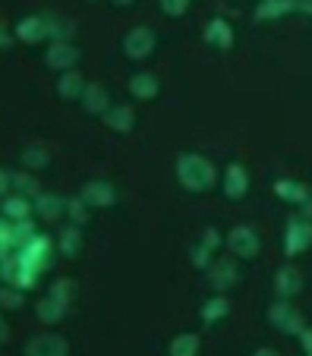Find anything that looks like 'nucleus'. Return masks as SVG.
<instances>
[{"label":"nucleus","instance_id":"f257e3e1","mask_svg":"<svg viewBox=\"0 0 312 356\" xmlns=\"http://www.w3.org/2000/svg\"><path fill=\"white\" fill-rule=\"evenodd\" d=\"M51 249H54V240L48 234H38L35 240H28L26 246L16 252V277L13 287L19 290H32L38 275L44 268H51Z\"/></svg>","mask_w":312,"mask_h":356},{"label":"nucleus","instance_id":"f03ea898","mask_svg":"<svg viewBox=\"0 0 312 356\" xmlns=\"http://www.w3.org/2000/svg\"><path fill=\"white\" fill-rule=\"evenodd\" d=\"M176 180L186 193H208L215 189L217 183V170L215 164L208 161L205 155H196V152H183V155L176 158Z\"/></svg>","mask_w":312,"mask_h":356},{"label":"nucleus","instance_id":"7ed1b4c3","mask_svg":"<svg viewBox=\"0 0 312 356\" xmlns=\"http://www.w3.org/2000/svg\"><path fill=\"white\" fill-rule=\"evenodd\" d=\"M69 300H73V281H69V277H60V281H54L48 287V293L41 296V302L35 306V316H38V322L60 325L63 318H67Z\"/></svg>","mask_w":312,"mask_h":356},{"label":"nucleus","instance_id":"20e7f679","mask_svg":"<svg viewBox=\"0 0 312 356\" xmlns=\"http://www.w3.org/2000/svg\"><path fill=\"white\" fill-rule=\"evenodd\" d=\"M268 325L284 337H299L306 328V318L290 300H274L268 306Z\"/></svg>","mask_w":312,"mask_h":356},{"label":"nucleus","instance_id":"39448f33","mask_svg":"<svg viewBox=\"0 0 312 356\" xmlns=\"http://www.w3.org/2000/svg\"><path fill=\"white\" fill-rule=\"evenodd\" d=\"M38 236V227H35L32 218H22V221H7L0 224V249H3V256H16L28 240Z\"/></svg>","mask_w":312,"mask_h":356},{"label":"nucleus","instance_id":"423d86ee","mask_svg":"<svg viewBox=\"0 0 312 356\" xmlns=\"http://www.w3.org/2000/svg\"><path fill=\"white\" fill-rule=\"evenodd\" d=\"M224 243H227V249H231V256L243 259V262H252V259H258V252H262V236H258V230L252 227V224H237V227H231Z\"/></svg>","mask_w":312,"mask_h":356},{"label":"nucleus","instance_id":"0eeeda50","mask_svg":"<svg viewBox=\"0 0 312 356\" xmlns=\"http://www.w3.org/2000/svg\"><path fill=\"white\" fill-rule=\"evenodd\" d=\"M155 47H158V35H155V29H149V26H133L123 35V54L136 63L149 60V57L155 54Z\"/></svg>","mask_w":312,"mask_h":356},{"label":"nucleus","instance_id":"6e6552de","mask_svg":"<svg viewBox=\"0 0 312 356\" xmlns=\"http://www.w3.org/2000/svg\"><path fill=\"white\" fill-rule=\"evenodd\" d=\"M312 249V221L306 215H297L287 221V230H284V256L293 259L299 252Z\"/></svg>","mask_w":312,"mask_h":356},{"label":"nucleus","instance_id":"1a4fd4ad","mask_svg":"<svg viewBox=\"0 0 312 356\" xmlns=\"http://www.w3.org/2000/svg\"><path fill=\"white\" fill-rule=\"evenodd\" d=\"M205 277H208V284H211V290H215V293H227L231 287H237V284H240L237 256H233V259H215V262L208 265V271H205Z\"/></svg>","mask_w":312,"mask_h":356},{"label":"nucleus","instance_id":"9d476101","mask_svg":"<svg viewBox=\"0 0 312 356\" xmlns=\"http://www.w3.org/2000/svg\"><path fill=\"white\" fill-rule=\"evenodd\" d=\"M79 47L73 41H51L48 51H44V63L48 70H57V73H67V70H76L79 63Z\"/></svg>","mask_w":312,"mask_h":356},{"label":"nucleus","instance_id":"9b49d317","mask_svg":"<svg viewBox=\"0 0 312 356\" xmlns=\"http://www.w3.org/2000/svg\"><path fill=\"white\" fill-rule=\"evenodd\" d=\"M22 353L26 356H67L69 353V341L60 334H35L26 341V347H22Z\"/></svg>","mask_w":312,"mask_h":356},{"label":"nucleus","instance_id":"f8f14e48","mask_svg":"<svg viewBox=\"0 0 312 356\" xmlns=\"http://www.w3.org/2000/svg\"><path fill=\"white\" fill-rule=\"evenodd\" d=\"M79 195L92 205V209H114L117 205V189H114V183L110 180H88V183H82V189H79Z\"/></svg>","mask_w":312,"mask_h":356},{"label":"nucleus","instance_id":"ddd939ff","mask_svg":"<svg viewBox=\"0 0 312 356\" xmlns=\"http://www.w3.org/2000/svg\"><path fill=\"white\" fill-rule=\"evenodd\" d=\"M79 104L88 117H104L110 108H114V98H110V92L101 86V82H88L82 98H79Z\"/></svg>","mask_w":312,"mask_h":356},{"label":"nucleus","instance_id":"4468645a","mask_svg":"<svg viewBox=\"0 0 312 356\" xmlns=\"http://www.w3.org/2000/svg\"><path fill=\"white\" fill-rule=\"evenodd\" d=\"M221 189H224V195H227V199H233V202L246 199V193H249V170H246L243 164L231 161V164L224 168V180H221Z\"/></svg>","mask_w":312,"mask_h":356},{"label":"nucleus","instance_id":"2eb2a0df","mask_svg":"<svg viewBox=\"0 0 312 356\" xmlns=\"http://www.w3.org/2000/svg\"><path fill=\"white\" fill-rule=\"evenodd\" d=\"M16 38L22 41V44H38L41 38H48V16L44 13H28L22 16L19 22H16Z\"/></svg>","mask_w":312,"mask_h":356},{"label":"nucleus","instance_id":"dca6fc26","mask_svg":"<svg viewBox=\"0 0 312 356\" xmlns=\"http://www.w3.org/2000/svg\"><path fill=\"white\" fill-rule=\"evenodd\" d=\"M67 202L63 195L57 193H38L35 195V215L41 218V221H60L63 215H67Z\"/></svg>","mask_w":312,"mask_h":356},{"label":"nucleus","instance_id":"f3484780","mask_svg":"<svg viewBox=\"0 0 312 356\" xmlns=\"http://www.w3.org/2000/svg\"><path fill=\"white\" fill-rule=\"evenodd\" d=\"M205 41H208L211 47H217V51H231L233 47V26L224 19V16H215V19H208V26H205Z\"/></svg>","mask_w":312,"mask_h":356},{"label":"nucleus","instance_id":"a211bd4d","mask_svg":"<svg viewBox=\"0 0 312 356\" xmlns=\"http://www.w3.org/2000/svg\"><path fill=\"white\" fill-rule=\"evenodd\" d=\"M3 218L7 221H22V218H32L35 215V199L26 193H10L3 195V205H0Z\"/></svg>","mask_w":312,"mask_h":356},{"label":"nucleus","instance_id":"6ab92c4d","mask_svg":"<svg viewBox=\"0 0 312 356\" xmlns=\"http://www.w3.org/2000/svg\"><path fill=\"white\" fill-rule=\"evenodd\" d=\"M299 10V0H258L256 3V19L258 22H272V19H284V16H290V13H297Z\"/></svg>","mask_w":312,"mask_h":356},{"label":"nucleus","instance_id":"aec40b11","mask_svg":"<svg viewBox=\"0 0 312 356\" xmlns=\"http://www.w3.org/2000/svg\"><path fill=\"white\" fill-rule=\"evenodd\" d=\"M158 92H161V82H158L155 73H133L129 76V95L136 101H155Z\"/></svg>","mask_w":312,"mask_h":356},{"label":"nucleus","instance_id":"412c9836","mask_svg":"<svg viewBox=\"0 0 312 356\" xmlns=\"http://www.w3.org/2000/svg\"><path fill=\"white\" fill-rule=\"evenodd\" d=\"M299 290H303V277H299V271L293 268V265L278 268V275H274V293H278V300H293Z\"/></svg>","mask_w":312,"mask_h":356},{"label":"nucleus","instance_id":"4be33fe9","mask_svg":"<svg viewBox=\"0 0 312 356\" xmlns=\"http://www.w3.org/2000/svg\"><path fill=\"white\" fill-rule=\"evenodd\" d=\"M101 120H104V127H108V129L126 136V133H133V127H136V111L129 108V104H114V108H110Z\"/></svg>","mask_w":312,"mask_h":356},{"label":"nucleus","instance_id":"5701e85b","mask_svg":"<svg viewBox=\"0 0 312 356\" xmlns=\"http://www.w3.org/2000/svg\"><path fill=\"white\" fill-rule=\"evenodd\" d=\"M274 195L281 202H287V205H306L312 193L299 180H274Z\"/></svg>","mask_w":312,"mask_h":356},{"label":"nucleus","instance_id":"b1692460","mask_svg":"<svg viewBox=\"0 0 312 356\" xmlns=\"http://www.w3.org/2000/svg\"><path fill=\"white\" fill-rule=\"evenodd\" d=\"M85 86L88 82L82 79L79 70H67V73H60V79H57V95H60L63 101H79Z\"/></svg>","mask_w":312,"mask_h":356},{"label":"nucleus","instance_id":"393cba45","mask_svg":"<svg viewBox=\"0 0 312 356\" xmlns=\"http://www.w3.org/2000/svg\"><path fill=\"white\" fill-rule=\"evenodd\" d=\"M199 316H202V322H205V325H215V322H221V318H227V316H231V300H227L224 293H215V296H208V300L202 302V309H199Z\"/></svg>","mask_w":312,"mask_h":356},{"label":"nucleus","instance_id":"a878e982","mask_svg":"<svg viewBox=\"0 0 312 356\" xmlns=\"http://www.w3.org/2000/svg\"><path fill=\"white\" fill-rule=\"evenodd\" d=\"M199 347H202V337H199L196 331H180V334L170 337L167 353L170 356H196Z\"/></svg>","mask_w":312,"mask_h":356},{"label":"nucleus","instance_id":"bb28decb","mask_svg":"<svg viewBox=\"0 0 312 356\" xmlns=\"http://www.w3.org/2000/svg\"><path fill=\"white\" fill-rule=\"evenodd\" d=\"M57 243H60V252H63L67 259H79V252H82V224H73V221H69L67 227L60 230Z\"/></svg>","mask_w":312,"mask_h":356},{"label":"nucleus","instance_id":"cd10ccee","mask_svg":"<svg viewBox=\"0 0 312 356\" xmlns=\"http://www.w3.org/2000/svg\"><path fill=\"white\" fill-rule=\"evenodd\" d=\"M48 16V38L51 41H69L73 38V22L69 19H60V16H51V13H44Z\"/></svg>","mask_w":312,"mask_h":356},{"label":"nucleus","instance_id":"c85d7f7f","mask_svg":"<svg viewBox=\"0 0 312 356\" xmlns=\"http://www.w3.org/2000/svg\"><path fill=\"white\" fill-rule=\"evenodd\" d=\"M88 215H92V205H88L82 195H76V199L67 202V218H69L73 224H85Z\"/></svg>","mask_w":312,"mask_h":356},{"label":"nucleus","instance_id":"c756f323","mask_svg":"<svg viewBox=\"0 0 312 356\" xmlns=\"http://www.w3.org/2000/svg\"><path fill=\"white\" fill-rule=\"evenodd\" d=\"M19 161L26 164V168H32V170H41V168H48V164H51V155L44 152V148L32 145V148H26V152H22Z\"/></svg>","mask_w":312,"mask_h":356},{"label":"nucleus","instance_id":"7c9ffc66","mask_svg":"<svg viewBox=\"0 0 312 356\" xmlns=\"http://www.w3.org/2000/svg\"><path fill=\"white\" fill-rule=\"evenodd\" d=\"M190 259H192V265H196L199 271H208V265L215 262V249L211 246H205V243H196V246L190 249Z\"/></svg>","mask_w":312,"mask_h":356},{"label":"nucleus","instance_id":"2f4dec72","mask_svg":"<svg viewBox=\"0 0 312 356\" xmlns=\"http://www.w3.org/2000/svg\"><path fill=\"white\" fill-rule=\"evenodd\" d=\"M0 302H3V309H7V312L22 309V306H26V300H22L19 287H13V284H3V290H0Z\"/></svg>","mask_w":312,"mask_h":356},{"label":"nucleus","instance_id":"473e14b6","mask_svg":"<svg viewBox=\"0 0 312 356\" xmlns=\"http://www.w3.org/2000/svg\"><path fill=\"white\" fill-rule=\"evenodd\" d=\"M190 3H192V0H158L161 13H164V16H170V19H180V16H186Z\"/></svg>","mask_w":312,"mask_h":356},{"label":"nucleus","instance_id":"72a5a7b5","mask_svg":"<svg viewBox=\"0 0 312 356\" xmlns=\"http://www.w3.org/2000/svg\"><path fill=\"white\" fill-rule=\"evenodd\" d=\"M202 243H205V246H211V249H215V252H217V249H221V243H224V240H221V234H217L215 227H205V230H202Z\"/></svg>","mask_w":312,"mask_h":356},{"label":"nucleus","instance_id":"f704fd0d","mask_svg":"<svg viewBox=\"0 0 312 356\" xmlns=\"http://www.w3.org/2000/svg\"><path fill=\"white\" fill-rule=\"evenodd\" d=\"M297 341H299V347H303V353L312 356V328H303V334H299Z\"/></svg>","mask_w":312,"mask_h":356},{"label":"nucleus","instance_id":"c9c22d12","mask_svg":"<svg viewBox=\"0 0 312 356\" xmlns=\"http://www.w3.org/2000/svg\"><path fill=\"white\" fill-rule=\"evenodd\" d=\"M13 44V35H10V29H3V47Z\"/></svg>","mask_w":312,"mask_h":356},{"label":"nucleus","instance_id":"e433bc0d","mask_svg":"<svg viewBox=\"0 0 312 356\" xmlns=\"http://www.w3.org/2000/svg\"><path fill=\"white\" fill-rule=\"evenodd\" d=\"M303 215H306V218H312V195H309V202L303 205Z\"/></svg>","mask_w":312,"mask_h":356},{"label":"nucleus","instance_id":"4c0bfd02","mask_svg":"<svg viewBox=\"0 0 312 356\" xmlns=\"http://www.w3.org/2000/svg\"><path fill=\"white\" fill-rule=\"evenodd\" d=\"M299 10H303V13H309V16H312V0H306V3H299Z\"/></svg>","mask_w":312,"mask_h":356},{"label":"nucleus","instance_id":"58836bf2","mask_svg":"<svg viewBox=\"0 0 312 356\" xmlns=\"http://www.w3.org/2000/svg\"><path fill=\"white\" fill-rule=\"evenodd\" d=\"M133 0H114V7H129Z\"/></svg>","mask_w":312,"mask_h":356},{"label":"nucleus","instance_id":"ea45409f","mask_svg":"<svg viewBox=\"0 0 312 356\" xmlns=\"http://www.w3.org/2000/svg\"><path fill=\"white\" fill-rule=\"evenodd\" d=\"M299 3H306V0H299Z\"/></svg>","mask_w":312,"mask_h":356},{"label":"nucleus","instance_id":"a19ab883","mask_svg":"<svg viewBox=\"0 0 312 356\" xmlns=\"http://www.w3.org/2000/svg\"><path fill=\"white\" fill-rule=\"evenodd\" d=\"M92 3H95V0H92Z\"/></svg>","mask_w":312,"mask_h":356}]
</instances>
